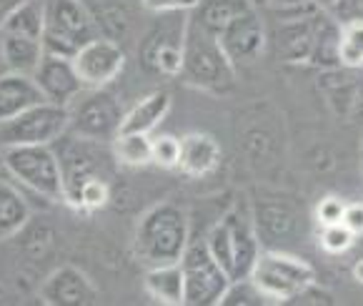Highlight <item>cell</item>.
Here are the masks:
<instances>
[{"label": "cell", "instance_id": "6da1fadb", "mask_svg": "<svg viewBox=\"0 0 363 306\" xmlns=\"http://www.w3.org/2000/svg\"><path fill=\"white\" fill-rule=\"evenodd\" d=\"M191 241V219L186 209L173 201H160L150 206L135 224L133 253L145 269L160 263L181 261Z\"/></svg>", "mask_w": 363, "mask_h": 306}, {"label": "cell", "instance_id": "7a4b0ae2", "mask_svg": "<svg viewBox=\"0 0 363 306\" xmlns=\"http://www.w3.org/2000/svg\"><path fill=\"white\" fill-rule=\"evenodd\" d=\"M181 78L188 86L208 93H225L235 83V65L220 48L216 33L193 21L188 13L183 35V68Z\"/></svg>", "mask_w": 363, "mask_h": 306}, {"label": "cell", "instance_id": "3957f363", "mask_svg": "<svg viewBox=\"0 0 363 306\" xmlns=\"http://www.w3.org/2000/svg\"><path fill=\"white\" fill-rule=\"evenodd\" d=\"M206 246L220 263L228 279L251 276L256 256L261 251V241L256 236L251 219V206H233L206 236Z\"/></svg>", "mask_w": 363, "mask_h": 306}, {"label": "cell", "instance_id": "277c9868", "mask_svg": "<svg viewBox=\"0 0 363 306\" xmlns=\"http://www.w3.org/2000/svg\"><path fill=\"white\" fill-rule=\"evenodd\" d=\"M251 279L263 291L268 304H291L301 291L315 284V271L308 261L286 248H261Z\"/></svg>", "mask_w": 363, "mask_h": 306}, {"label": "cell", "instance_id": "5b68a950", "mask_svg": "<svg viewBox=\"0 0 363 306\" xmlns=\"http://www.w3.org/2000/svg\"><path fill=\"white\" fill-rule=\"evenodd\" d=\"M60 161V173H63V201L75 206L78 191L83 183L91 178H108L113 171V148L111 143L101 141H88L73 133H63L53 143Z\"/></svg>", "mask_w": 363, "mask_h": 306}, {"label": "cell", "instance_id": "8992f818", "mask_svg": "<svg viewBox=\"0 0 363 306\" xmlns=\"http://www.w3.org/2000/svg\"><path fill=\"white\" fill-rule=\"evenodd\" d=\"M0 161L16 181L40 199L63 201V173L53 146H3Z\"/></svg>", "mask_w": 363, "mask_h": 306}, {"label": "cell", "instance_id": "52a82bcc", "mask_svg": "<svg viewBox=\"0 0 363 306\" xmlns=\"http://www.w3.org/2000/svg\"><path fill=\"white\" fill-rule=\"evenodd\" d=\"M98 35V26L83 0H45V53L73 58L80 45Z\"/></svg>", "mask_w": 363, "mask_h": 306}, {"label": "cell", "instance_id": "ba28073f", "mask_svg": "<svg viewBox=\"0 0 363 306\" xmlns=\"http://www.w3.org/2000/svg\"><path fill=\"white\" fill-rule=\"evenodd\" d=\"M123 106L106 88H83L68 103V133L111 143L123 126Z\"/></svg>", "mask_w": 363, "mask_h": 306}, {"label": "cell", "instance_id": "9c48e42d", "mask_svg": "<svg viewBox=\"0 0 363 306\" xmlns=\"http://www.w3.org/2000/svg\"><path fill=\"white\" fill-rule=\"evenodd\" d=\"M251 219L261 248H286L306 234V214L291 196L263 194L251 204Z\"/></svg>", "mask_w": 363, "mask_h": 306}, {"label": "cell", "instance_id": "30bf717a", "mask_svg": "<svg viewBox=\"0 0 363 306\" xmlns=\"http://www.w3.org/2000/svg\"><path fill=\"white\" fill-rule=\"evenodd\" d=\"M188 13H158L138 43V58L150 73L176 78L183 68V35Z\"/></svg>", "mask_w": 363, "mask_h": 306}, {"label": "cell", "instance_id": "8fae6325", "mask_svg": "<svg viewBox=\"0 0 363 306\" xmlns=\"http://www.w3.org/2000/svg\"><path fill=\"white\" fill-rule=\"evenodd\" d=\"M183 286H186V306H218L228 274L220 269V263L206 246V239H191L181 256Z\"/></svg>", "mask_w": 363, "mask_h": 306}, {"label": "cell", "instance_id": "7c38bea8", "mask_svg": "<svg viewBox=\"0 0 363 306\" xmlns=\"http://www.w3.org/2000/svg\"><path fill=\"white\" fill-rule=\"evenodd\" d=\"M63 133H68V106L50 101L35 103L0 124L3 146H53Z\"/></svg>", "mask_w": 363, "mask_h": 306}, {"label": "cell", "instance_id": "4fadbf2b", "mask_svg": "<svg viewBox=\"0 0 363 306\" xmlns=\"http://www.w3.org/2000/svg\"><path fill=\"white\" fill-rule=\"evenodd\" d=\"M73 68L86 88H106L125 68V48L111 38H93L75 50Z\"/></svg>", "mask_w": 363, "mask_h": 306}, {"label": "cell", "instance_id": "5bb4252c", "mask_svg": "<svg viewBox=\"0 0 363 306\" xmlns=\"http://www.w3.org/2000/svg\"><path fill=\"white\" fill-rule=\"evenodd\" d=\"M218 40H220V48L225 50V55H228L235 68L238 65L256 63L263 55V50H266V40H268L261 11L256 6L243 11L218 33Z\"/></svg>", "mask_w": 363, "mask_h": 306}, {"label": "cell", "instance_id": "9a60e30c", "mask_svg": "<svg viewBox=\"0 0 363 306\" xmlns=\"http://www.w3.org/2000/svg\"><path fill=\"white\" fill-rule=\"evenodd\" d=\"M38 299L45 306H93L98 304L96 284L75 266H60L38 289Z\"/></svg>", "mask_w": 363, "mask_h": 306}, {"label": "cell", "instance_id": "2e32d148", "mask_svg": "<svg viewBox=\"0 0 363 306\" xmlns=\"http://www.w3.org/2000/svg\"><path fill=\"white\" fill-rule=\"evenodd\" d=\"M33 81L40 88L45 101L58 103V106H68L80 91H83V83H80L78 73L73 68V60L63 58V55H50L45 53L40 65L33 73Z\"/></svg>", "mask_w": 363, "mask_h": 306}, {"label": "cell", "instance_id": "e0dca14e", "mask_svg": "<svg viewBox=\"0 0 363 306\" xmlns=\"http://www.w3.org/2000/svg\"><path fill=\"white\" fill-rule=\"evenodd\" d=\"M83 3L96 21L98 33L121 45L125 38H130V31L138 21V11H143L140 0H83Z\"/></svg>", "mask_w": 363, "mask_h": 306}, {"label": "cell", "instance_id": "ac0fdd59", "mask_svg": "<svg viewBox=\"0 0 363 306\" xmlns=\"http://www.w3.org/2000/svg\"><path fill=\"white\" fill-rule=\"evenodd\" d=\"M220 143L211 133H188L181 138V158H178V168L183 176L188 178H206L211 173L218 171L220 166Z\"/></svg>", "mask_w": 363, "mask_h": 306}, {"label": "cell", "instance_id": "d6986e66", "mask_svg": "<svg viewBox=\"0 0 363 306\" xmlns=\"http://www.w3.org/2000/svg\"><path fill=\"white\" fill-rule=\"evenodd\" d=\"M313 16L286 18L278 21L273 40H276V53L286 63H308L311 45H313Z\"/></svg>", "mask_w": 363, "mask_h": 306}, {"label": "cell", "instance_id": "ffe728a7", "mask_svg": "<svg viewBox=\"0 0 363 306\" xmlns=\"http://www.w3.org/2000/svg\"><path fill=\"white\" fill-rule=\"evenodd\" d=\"M311 68L328 70L341 65V23L326 11H315L313 16V45H311Z\"/></svg>", "mask_w": 363, "mask_h": 306}, {"label": "cell", "instance_id": "44dd1931", "mask_svg": "<svg viewBox=\"0 0 363 306\" xmlns=\"http://www.w3.org/2000/svg\"><path fill=\"white\" fill-rule=\"evenodd\" d=\"M40 101H45V98L33 81V75L16 73V70L0 75V124L16 119L18 113Z\"/></svg>", "mask_w": 363, "mask_h": 306}, {"label": "cell", "instance_id": "7402d4cb", "mask_svg": "<svg viewBox=\"0 0 363 306\" xmlns=\"http://www.w3.org/2000/svg\"><path fill=\"white\" fill-rule=\"evenodd\" d=\"M363 68H346V65H338V68L320 70L318 75V88L320 93L326 96V103L338 119L348 121V113H351V101L353 91H356V81L361 75Z\"/></svg>", "mask_w": 363, "mask_h": 306}, {"label": "cell", "instance_id": "603a6c76", "mask_svg": "<svg viewBox=\"0 0 363 306\" xmlns=\"http://www.w3.org/2000/svg\"><path fill=\"white\" fill-rule=\"evenodd\" d=\"M143 289L158 304L183 306V301H186V286H183L181 263L176 261V263H160V266H148L143 276Z\"/></svg>", "mask_w": 363, "mask_h": 306}, {"label": "cell", "instance_id": "cb8c5ba5", "mask_svg": "<svg viewBox=\"0 0 363 306\" xmlns=\"http://www.w3.org/2000/svg\"><path fill=\"white\" fill-rule=\"evenodd\" d=\"M171 111V93L153 91L143 96L130 111H125L121 131H133V133H153Z\"/></svg>", "mask_w": 363, "mask_h": 306}, {"label": "cell", "instance_id": "d4e9b609", "mask_svg": "<svg viewBox=\"0 0 363 306\" xmlns=\"http://www.w3.org/2000/svg\"><path fill=\"white\" fill-rule=\"evenodd\" d=\"M0 55H3V63L8 65V70L33 75L45 55L43 40L13 35V33H0Z\"/></svg>", "mask_w": 363, "mask_h": 306}, {"label": "cell", "instance_id": "484cf974", "mask_svg": "<svg viewBox=\"0 0 363 306\" xmlns=\"http://www.w3.org/2000/svg\"><path fill=\"white\" fill-rule=\"evenodd\" d=\"M251 6L253 0H198V6L191 11V18L218 35L233 18H238Z\"/></svg>", "mask_w": 363, "mask_h": 306}, {"label": "cell", "instance_id": "4316f807", "mask_svg": "<svg viewBox=\"0 0 363 306\" xmlns=\"http://www.w3.org/2000/svg\"><path fill=\"white\" fill-rule=\"evenodd\" d=\"M30 219V206L18 188L0 181V241L13 239Z\"/></svg>", "mask_w": 363, "mask_h": 306}, {"label": "cell", "instance_id": "83f0119b", "mask_svg": "<svg viewBox=\"0 0 363 306\" xmlns=\"http://www.w3.org/2000/svg\"><path fill=\"white\" fill-rule=\"evenodd\" d=\"M45 31V0H26L21 8L11 13L0 28V33H13V35H26L43 40Z\"/></svg>", "mask_w": 363, "mask_h": 306}, {"label": "cell", "instance_id": "f1b7e54d", "mask_svg": "<svg viewBox=\"0 0 363 306\" xmlns=\"http://www.w3.org/2000/svg\"><path fill=\"white\" fill-rule=\"evenodd\" d=\"M116 163L128 168H140L153 163L150 156V133H133V131H121L111 141Z\"/></svg>", "mask_w": 363, "mask_h": 306}, {"label": "cell", "instance_id": "f546056e", "mask_svg": "<svg viewBox=\"0 0 363 306\" xmlns=\"http://www.w3.org/2000/svg\"><path fill=\"white\" fill-rule=\"evenodd\" d=\"M263 304H268V299L263 296V291L258 289L251 276L230 279L218 301V306H263Z\"/></svg>", "mask_w": 363, "mask_h": 306}, {"label": "cell", "instance_id": "4dcf8cb0", "mask_svg": "<svg viewBox=\"0 0 363 306\" xmlns=\"http://www.w3.org/2000/svg\"><path fill=\"white\" fill-rule=\"evenodd\" d=\"M341 65L363 68V21L341 26Z\"/></svg>", "mask_w": 363, "mask_h": 306}, {"label": "cell", "instance_id": "1f68e13d", "mask_svg": "<svg viewBox=\"0 0 363 306\" xmlns=\"http://www.w3.org/2000/svg\"><path fill=\"white\" fill-rule=\"evenodd\" d=\"M108 201H111V183H108V178H91L78 191V199H75L73 209L93 214V211L106 209Z\"/></svg>", "mask_w": 363, "mask_h": 306}, {"label": "cell", "instance_id": "d6a6232c", "mask_svg": "<svg viewBox=\"0 0 363 306\" xmlns=\"http://www.w3.org/2000/svg\"><path fill=\"white\" fill-rule=\"evenodd\" d=\"M150 156L153 163L160 168H178V158H181V138L171 133H150Z\"/></svg>", "mask_w": 363, "mask_h": 306}, {"label": "cell", "instance_id": "836d02e7", "mask_svg": "<svg viewBox=\"0 0 363 306\" xmlns=\"http://www.w3.org/2000/svg\"><path fill=\"white\" fill-rule=\"evenodd\" d=\"M318 244H320V248H323L326 253H331V256H341V253H346L348 248L356 244V236H353L346 226L338 221V224L320 226Z\"/></svg>", "mask_w": 363, "mask_h": 306}, {"label": "cell", "instance_id": "e575fe53", "mask_svg": "<svg viewBox=\"0 0 363 306\" xmlns=\"http://www.w3.org/2000/svg\"><path fill=\"white\" fill-rule=\"evenodd\" d=\"M253 6L261 8V11H266V13H273L278 21L311 16L313 11H318L313 0H253Z\"/></svg>", "mask_w": 363, "mask_h": 306}, {"label": "cell", "instance_id": "d590c367", "mask_svg": "<svg viewBox=\"0 0 363 306\" xmlns=\"http://www.w3.org/2000/svg\"><path fill=\"white\" fill-rule=\"evenodd\" d=\"M343 211H346V204L338 196H326V199H320V204L315 206V221L320 226L338 224L343 219Z\"/></svg>", "mask_w": 363, "mask_h": 306}, {"label": "cell", "instance_id": "8d00e7d4", "mask_svg": "<svg viewBox=\"0 0 363 306\" xmlns=\"http://www.w3.org/2000/svg\"><path fill=\"white\" fill-rule=\"evenodd\" d=\"M143 11L148 13H191L198 6V0H140Z\"/></svg>", "mask_w": 363, "mask_h": 306}, {"label": "cell", "instance_id": "74e56055", "mask_svg": "<svg viewBox=\"0 0 363 306\" xmlns=\"http://www.w3.org/2000/svg\"><path fill=\"white\" fill-rule=\"evenodd\" d=\"M331 16L338 23H353V21H363V0H341L336 8L331 11Z\"/></svg>", "mask_w": 363, "mask_h": 306}, {"label": "cell", "instance_id": "f35d334b", "mask_svg": "<svg viewBox=\"0 0 363 306\" xmlns=\"http://www.w3.org/2000/svg\"><path fill=\"white\" fill-rule=\"evenodd\" d=\"M341 224L346 226L356 239L363 236V204H346Z\"/></svg>", "mask_w": 363, "mask_h": 306}, {"label": "cell", "instance_id": "ab89813d", "mask_svg": "<svg viewBox=\"0 0 363 306\" xmlns=\"http://www.w3.org/2000/svg\"><path fill=\"white\" fill-rule=\"evenodd\" d=\"M348 121L363 126V70L356 81V91H353V101H351V113H348Z\"/></svg>", "mask_w": 363, "mask_h": 306}, {"label": "cell", "instance_id": "60d3db41", "mask_svg": "<svg viewBox=\"0 0 363 306\" xmlns=\"http://www.w3.org/2000/svg\"><path fill=\"white\" fill-rule=\"evenodd\" d=\"M26 0H0V28H3V23H6V18L11 16L16 8H21Z\"/></svg>", "mask_w": 363, "mask_h": 306}, {"label": "cell", "instance_id": "b9f144b4", "mask_svg": "<svg viewBox=\"0 0 363 306\" xmlns=\"http://www.w3.org/2000/svg\"><path fill=\"white\" fill-rule=\"evenodd\" d=\"M315 3V8H318V11H326V13H331L333 8L338 6V3H341V0H313Z\"/></svg>", "mask_w": 363, "mask_h": 306}, {"label": "cell", "instance_id": "7bdbcfd3", "mask_svg": "<svg viewBox=\"0 0 363 306\" xmlns=\"http://www.w3.org/2000/svg\"><path fill=\"white\" fill-rule=\"evenodd\" d=\"M353 279H356L358 284H363V258L356 261V266H353Z\"/></svg>", "mask_w": 363, "mask_h": 306}, {"label": "cell", "instance_id": "ee69618b", "mask_svg": "<svg viewBox=\"0 0 363 306\" xmlns=\"http://www.w3.org/2000/svg\"><path fill=\"white\" fill-rule=\"evenodd\" d=\"M358 151H361V171H363V133H361V146H358Z\"/></svg>", "mask_w": 363, "mask_h": 306}]
</instances>
